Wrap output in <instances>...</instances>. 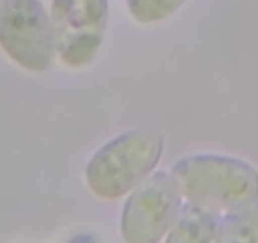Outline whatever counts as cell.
I'll return each mask as SVG.
<instances>
[{
  "mask_svg": "<svg viewBox=\"0 0 258 243\" xmlns=\"http://www.w3.org/2000/svg\"><path fill=\"white\" fill-rule=\"evenodd\" d=\"M165 141L148 127L125 131L99 148L85 170L88 188L95 197L116 200L133 192L160 162Z\"/></svg>",
  "mask_w": 258,
  "mask_h": 243,
  "instance_id": "6da1fadb",
  "label": "cell"
},
{
  "mask_svg": "<svg viewBox=\"0 0 258 243\" xmlns=\"http://www.w3.org/2000/svg\"><path fill=\"white\" fill-rule=\"evenodd\" d=\"M171 173L186 200L220 213L258 199V171L240 158L214 153L186 156Z\"/></svg>",
  "mask_w": 258,
  "mask_h": 243,
  "instance_id": "7a4b0ae2",
  "label": "cell"
},
{
  "mask_svg": "<svg viewBox=\"0 0 258 243\" xmlns=\"http://www.w3.org/2000/svg\"><path fill=\"white\" fill-rule=\"evenodd\" d=\"M0 47L24 70L51 69L56 53L53 29L39 0H2Z\"/></svg>",
  "mask_w": 258,
  "mask_h": 243,
  "instance_id": "3957f363",
  "label": "cell"
},
{
  "mask_svg": "<svg viewBox=\"0 0 258 243\" xmlns=\"http://www.w3.org/2000/svg\"><path fill=\"white\" fill-rule=\"evenodd\" d=\"M182 205L172 173L157 171L141 183L126 199L120 232L125 242L155 243L167 235Z\"/></svg>",
  "mask_w": 258,
  "mask_h": 243,
  "instance_id": "277c9868",
  "label": "cell"
},
{
  "mask_svg": "<svg viewBox=\"0 0 258 243\" xmlns=\"http://www.w3.org/2000/svg\"><path fill=\"white\" fill-rule=\"evenodd\" d=\"M108 18V0L52 2L54 44L64 65L79 69L93 63L103 44Z\"/></svg>",
  "mask_w": 258,
  "mask_h": 243,
  "instance_id": "5b68a950",
  "label": "cell"
},
{
  "mask_svg": "<svg viewBox=\"0 0 258 243\" xmlns=\"http://www.w3.org/2000/svg\"><path fill=\"white\" fill-rule=\"evenodd\" d=\"M220 220L219 210L186 200L168 230L166 242H218Z\"/></svg>",
  "mask_w": 258,
  "mask_h": 243,
  "instance_id": "8992f818",
  "label": "cell"
},
{
  "mask_svg": "<svg viewBox=\"0 0 258 243\" xmlns=\"http://www.w3.org/2000/svg\"><path fill=\"white\" fill-rule=\"evenodd\" d=\"M218 242L258 243V199L222 214Z\"/></svg>",
  "mask_w": 258,
  "mask_h": 243,
  "instance_id": "52a82bcc",
  "label": "cell"
},
{
  "mask_svg": "<svg viewBox=\"0 0 258 243\" xmlns=\"http://www.w3.org/2000/svg\"><path fill=\"white\" fill-rule=\"evenodd\" d=\"M186 0H126L131 16L141 24H152L168 18Z\"/></svg>",
  "mask_w": 258,
  "mask_h": 243,
  "instance_id": "ba28073f",
  "label": "cell"
},
{
  "mask_svg": "<svg viewBox=\"0 0 258 243\" xmlns=\"http://www.w3.org/2000/svg\"><path fill=\"white\" fill-rule=\"evenodd\" d=\"M0 3H2V0H0Z\"/></svg>",
  "mask_w": 258,
  "mask_h": 243,
  "instance_id": "9c48e42d",
  "label": "cell"
}]
</instances>
